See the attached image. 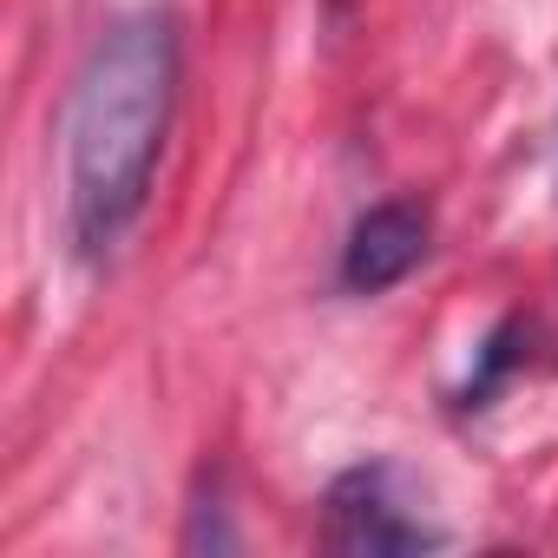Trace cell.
Here are the masks:
<instances>
[{
	"instance_id": "cell-3",
	"label": "cell",
	"mask_w": 558,
	"mask_h": 558,
	"mask_svg": "<svg viewBox=\"0 0 558 558\" xmlns=\"http://www.w3.org/2000/svg\"><path fill=\"white\" fill-rule=\"evenodd\" d=\"M427 256V210L408 197H388L375 210L355 217L349 243H342V290L349 296H381Z\"/></svg>"
},
{
	"instance_id": "cell-1",
	"label": "cell",
	"mask_w": 558,
	"mask_h": 558,
	"mask_svg": "<svg viewBox=\"0 0 558 558\" xmlns=\"http://www.w3.org/2000/svg\"><path fill=\"white\" fill-rule=\"evenodd\" d=\"M171 99H178V21L165 8L119 14L93 40L66 106V223L86 263H106L132 236L151 197V165L171 125Z\"/></svg>"
},
{
	"instance_id": "cell-5",
	"label": "cell",
	"mask_w": 558,
	"mask_h": 558,
	"mask_svg": "<svg viewBox=\"0 0 558 558\" xmlns=\"http://www.w3.org/2000/svg\"><path fill=\"white\" fill-rule=\"evenodd\" d=\"M184 551H236V532L223 525V506H191Z\"/></svg>"
},
{
	"instance_id": "cell-2",
	"label": "cell",
	"mask_w": 558,
	"mask_h": 558,
	"mask_svg": "<svg viewBox=\"0 0 558 558\" xmlns=\"http://www.w3.org/2000/svg\"><path fill=\"white\" fill-rule=\"evenodd\" d=\"M323 545L342 558H408V551H440L447 538L395 499L388 466H349L323 499Z\"/></svg>"
},
{
	"instance_id": "cell-4",
	"label": "cell",
	"mask_w": 558,
	"mask_h": 558,
	"mask_svg": "<svg viewBox=\"0 0 558 558\" xmlns=\"http://www.w3.org/2000/svg\"><path fill=\"white\" fill-rule=\"evenodd\" d=\"M519 336H525V329H519L512 316H506V323H493V336L480 342L473 375H466V381H460V395H453V408H460V414H473V408H486V401L499 395V381L519 368Z\"/></svg>"
}]
</instances>
